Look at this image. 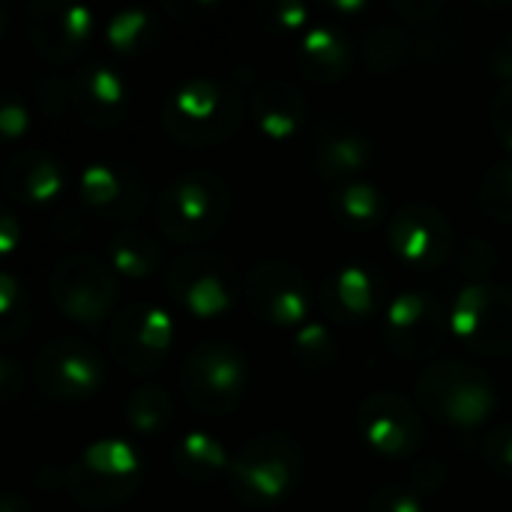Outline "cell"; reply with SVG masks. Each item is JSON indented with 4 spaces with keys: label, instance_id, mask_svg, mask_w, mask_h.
Instances as JSON below:
<instances>
[{
    "label": "cell",
    "instance_id": "cell-1",
    "mask_svg": "<svg viewBox=\"0 0 512 512\" xmlns=\"http://www.w3.org/2000/svg\"><path fill=\"white\" fill-rule=\"evenodd\" d=\"M246 93L237 78H189L162 102V129L183 147H213L234 138L246 120Z\"/></svg>",
    "mask_w": 512,
    "mask_h": 512
},
{
    "label": "cell",
    "instance_id": "cell-2",
    "mask_svg": "<svg viewBox=\"0 0 512 512\" xmlns=\"http://www.w3.org/2000/svg\"><path fill=\"white\" fill-rule=\"evenodd\" d=\"M303 480V450L285 432H261L240 447L225 474L228 492L249 510L285 504Z\"/></svg>",
    "mask_w": 512,
    "mask_h": 512
},
{
    "label": "cell",
    "instance_id": "cell-3",
    "mask_svg": "<svg viewBox=\"0 0 512 512\" xmlns=\"http://www.w3.org/2000/svg\"><path fill=\"white\" fill-rule=\"evenodd\" d=\"M231 216V186L216 171H183L156 198V222L171 243L201 246Z\"/></svg>",
    "mask_w": 512,
    "mask_h": 512
},
{
    "label": "cell",
    "instance_id": "cell-4",
    "mask_svg": "<svg viewBox=\"0 0 512 512\" xmlns=\"http://www.w3.org/2000/svg\"><path fill=\"white\" fill-rule=\"evenodd\" d=\"M417 405L450 429H477L498 408V390L486 369L465 360H438L417 378Z\"/></svg>",
    "mask_w": 512,
    "mask_h": 512
},
{
    "label": "cell",
    "instance_id": "cell-5",
    "mask_svg": "<svg viewBox=\"0 0 512 512\" xmlns=\"http://www.w3.org/2000/svg\"><path fill=\"white\" fill-rule=\"evenodd\" d=\"M144 483L141 453L120 438H102L81 450L66 471V492L81 510H114Z\"/></svg>",
    "mask_w": 512,
    "mask_h": 512
},
{
    "label": "cell",
    "instance_id": "cell-6",
    "mask_svg": "<svg viewBox=\"0 0 512 512\" xmlns=\"http://www.w3.org/2000/svg\"><path fill=\"white\" fill-rule=\"evenodd\" d=\"M180 390L198 417H228L246 393V357L231 342L204 339L183 357Z\"/></svg>",
    "mask_w": 512,
    "mask_h": 512
},
{
    "label": "cell",
    "instance_id": "cell-7",
    "mask_svg": "<svg viewBox=\"0 0 512 512\" xmlns=\"http://www.w3.org/2000/svg\"><path fill=\"white\" fill-rule=\"evenodd\" d=\"M168 294L195 318H222L240 297L243 282L234 261L213 249H189L168 267Z\"/></svg>",
    "mask_w": 512,
    "mask_h": 512
},
{
    "label": "cell",
    "instance_id": "cell-8",
    "mask_svg": "<svg viewBox=\"0 0 512 512\" xmlns=\"http://www.w3.org/2000/svg\"><path fill=\"white\" fill-rule=\"evenodd\" d=\"M456 339L480 357L512 354V288L495 282L465 285L450 306Z\"/></svg>",
    "mask_w": 512,
    "mask_h": 512
},
{
    "label": "cell",
    "instance_id": "cell-9",
    "mask_svg": "<svg viewBox=\"0 0 512 512\" xmlns=\"http://www.w3.org/2000/svg\"><path fill=\"white\" fill-rule=\"evenodd\" d=\"M54 306L75 324L96 327L117 306V279L93 255L75 252L54 264L48 276Z\"/></svg>",
    "mask_w": 512,
    "mask_h": 512
},
{
    "label": "cell",
    "instance_id": "cell-10",
    "mask_svg": "<svg viewBox=\"0 0 512 512\" xmlns=\"http://www.w3.org/2000/svg\"><path fill=\"white\" fill-rule=\"evenodd\" d=\"M450 309L435 294L402 291L384 312V345L393 357L420 363L441 351L450 333Z\"/></svg>",
    "mask_w": 512,
    "mask_h": 512
},
{
    "label": "cell",
    "instance_id": "cell-11",
    "mask_svg": "<svg viewBox=\"0 0 512 512\" xmlns=\"http://www.w3.org/2000/svg\"><path fill=\"white\" fill-rule=\"evenodd\" d=\"M174 321L162 306L129 303L108 330V351L129 375H153L171 354Z\"/></svg>",
    "mask_w": 512,
    "mask_h": 512
},
{
    "label": "cell",
    "instance_id": "cell-12",
    "mask_svg": "<svg viewBox=\"0 0 512 512\" xmlns=\"http://www.w3.org/2000/svg\"><path fill=\"white\" fill-rule=\"evenodd\" d=\"M243 303L258 321L297 327L312 312V285L288 261H258L243 276Z\"/></svg>",
    "mask_w": 512,
    "mask_h": 512
},
{
    "label": "cell",
    "instance_id": "cell-13",
    "mask_svg": "<svg viewBox=\"0 0 512 512\" xmlns=\"http://www.w3.org/2000/svg\"><path fill=\"white\" fill-rule=\"evenodd\" d=\"M357 432L363 444L390 462L414 459L426 441V426L420 411L399 393L378 390L357 405Z\"/></svg>",
    "mask_w": 512,
    "mask_h": 512
},
{
    "label": "cell",
    "instance_id": "cell-14",
    "mask_svg": "<svg viewBox=\"0 0 512 512\" xmlns=\"http://www.w3.org/2000/svg\"><path fill=\"white\" fill-rule=\"evenodd\" d=\"M105 381L102 357L81 339H51L33 360V384L54 402H84Z\"/></svg>",
    "mask_w": 512,
    "mask_h": 512
},
{
    "label": "cell",
    "instance_id": "cell-15",
    "mask_svg": "<svg viewBox=\"0 0 512 512\" xmlns=\"http://www.w3.org/2000/svg\"><path fill=\"white\" fill-rule=\"evenodd\" d=\"M96 36V12L72 0H33L27 6V39L48 63H69Z\"/></svg>",
    "mask_w": 512,
    "mask_h": 512
},
{
    "label": "cell",
    "instance_id": "cell-16",
    "mask_svg": "<svg viewBox=\"0 0 512 512\" xmlns=\"http://www.w3.org/2000/svg\"><path fill=\"white\" fill-rule=\"evenodd\" d=\"M387 243L405 264L417 270H438L450 261L456 249V234L450 219L438 207L426 201H411L390 216Z\"/></svg>",
    "mask_w": 512,
    "mask_h": 512
},
{
    "label": "cell",
    "instance_id": "cell-17",
    "mask_svg": "<svg viewBox=\"0 0 512 512\" xmlns=\"http://www.w3.org/2000/svg\"><path fill=\"white\" fill-rule=\"evenodd\" d=\"M78 198L105 222H135L147 207V177L132 162H90L78 174Z\"/></svg>",
    "mask_w": 512,
    "mask_h": 512
},
{
    "label": "cell",
    "instance_id": "cell-18",
    "mask_svg": "<svg viewBox=\"0 0 512 512\" xmlns=\"http://www.w3.org/2000/svg\"><path fill=\"white\" fill-rule=\"evenodd\" d=\"M384 288L387 285L375 267L363 261L342 264L321 282V306L336 324L357 327L384 309Z\"/></svg>",
    "mask_w": 512,
    "mask_h": 512
},
{
    "label": "cell",
    "instance_id": "cell-19",
    "mask_svg": "<svg viewBox=\"0 0 512 512\" xmlns=\"http://www.w3.org/2000/svg\"><path fill=\"white\" fill-rule=\"evenodd\" d=\"M69 102L84 126L114 129L129 111V90L114 66L87 63L69 78Z\"/></svg>",
    "mask_w": 512,
    "mask_h": 512
},
{
    "label": "cell",
    "instance_id": "cell-20",
    "mask_svg": "<svg viewBox=\"0 0 512 512\" xmlns=\"http://www.w3.org/2000/svg\"><path fill=\"white\" fill-rule=\"evenodd\" d=\"M312 168L321 180L351 183L372 162L369 138L345 117H327L315 126L312 135Z\"/></svg>",
    "mask_w": 512,
    "mask_h": 512
},
{
    "label": "cell",
    "instance_id": "cell-21",
    "mask_svg": "<svg viewBox=\"0 0 512 512\" xmlns=\"http://www.w3.org/2000/svg\"><path fill=\"white\" fill-rule=\"evenodd\" d=\"M66 168L45 150L24 147L9 156L3 168V192L24 207H45L60 198L66 189Z\"/></svg>",
    "mask_w": 512,
    "mask_h": 512
},
{
    "label": "cell",
    "instance_id": "cell-22",
    "mask_svg": "<svg viewBox=\"0 0 512 512\" xmlns=\"http://www.w3.org/2000/svg\"><path fill=\"white\" fill-rule=\"evenodd\" d=\"M249 120L270 141H288L306 123V96L291 81H264L249 93Z\"/></svg>",
    "mask_w": 512,
    "mask_h": 512
},
{
    "label": "cell",
    "instance_id": "cell-23",
    "mask_svg": "<svg viewBox=\"0 0 512 512\" xmlns=\"http://www.w3.org/2000/svg\"><path fill=\"white\" fill-rule=\"evenodd\" d=\"M297 66L312 84H321V87L339 84L342 78H348L354 66V45L339 27L315 24L300 36Z\"/></svg>",
    "mask_w": 512,
    "mask_h": 512
},
{
    "label": "cell",
    "instance_id": "cell-24",
    "mask_svg": "<svg viewBox=\"0 0 512 512\" xmlns=\"http://www.w3.org/2000/svg\"><path fill=\"white\" fill-rule=\"evenodd\" d=\"M360 54L369 72L396 75L405 66L417 63V36L399 21L369 24L360 36Z\"/></svg>",
    "mask_w": 512,
    "mask_h": 512
},
{
    "label": "cell",
    "instance_id": "cell-25",
    "mask_svg": "<svg viewBox=\"0 0 512 512\" xmlns=\"http://www.w3.org/2000/svg\"><path fill=\"white\" fill-rule=\"evenodd\" d=\"M171 465L189 483H213L222 474H228L231 456L222 447V441H216L213 435H207V432H189V435H183L174 444Z\"/></svg>",
    "mask_w": 512,
    "mask_h": 512
},
{
    "label": "cell",
    "instance_id": "cell-26",
    "mask_svg": "<svg viewBox=\"0 0 512 512\" xmlns=\"http://www.w3.org/2000/svg\"><path fill=\"white\" fill-rule=\"evenodd\" d=\"M333 216L351 231H372L387 216V198L378 186L366 180H351L333 189L330 195Z\"/></svg>",
    "mask_w": 512,
    "mask_h": 512
},
{
    "label": "cell",
    "instance_id": "cell-27",
    "mask_svg": "<svg viewBox=\"0 0 512 512\" xmlns=\"http://www.w3.org/2000/svg\"><path fill=\"white\" fill-rule=\"evenodd\" d=\"M108 264L114 267V273L126 276V279H147L162 267V246L138 228H123L117 231L108 246Z\"/></svg>",
    "mask_w": 512,
    "mask_h": 512
},
{
    "label": "cell",
    "instance_id": "cell-28",
    "mask_svg": "<svg viewBox=\"0 0 512 512\" xmlns=\"http://www.w3.org/2000/svg\"><path fill=\"white\" fill-rule=\"evenodd\" d=\"M105 42L123 57H141L159 42V24L147 9H120L105 24Z\"/></svg>",
    "mask_w": 512,
    "mask_h": 512
},
{
    "label": "cell",
    "instance_id": "cell-29",
    "mask_svg": "<svg viewBox=\"0 0 512 512\" xmlns=\"http://www.w3.org/2000/svg\"><path fill=\"white\" fill-rule=\"evenodd\" d=\"M339 354L342 351H339L333 330L327 324H318V321H306L291 339V357L309 375L333 372L339 366Z\"/></svg>",
    "mask_w": 512,
    "mask_h": 512
},
{
    "label": "cell",
    "instance_id": "cell-30",
    "mask_svg": "<svg viewBox=\"0 0 512 512\" xmlns=\"http://www.w3.org/2000/svg\"><path fill=\"white\" fill-rule=\"evenodd\" d=\"M123 414H126V423L132 432L138 435H159L165 432V426L171 423L174 417V402H171V393L159 384H141L129 393L126 405H123Z\"/></svg>",
    "mask_w": 512,
    "mask_h": 512
},
{
    "label": "cell",
    "instance_id": "cell-31",
    "mask_svg": "<svg viewBox=\"0 0 512 512\" xmlns=\"http://www.w3.org/2000/svg\"><path fill=\"white\" fill-rule=\"evenodd\" d=\"M30 297L24 291V285L12 276L3 273L0 276V342L3 345H15L27 336L30 330Z\"/></svg>",
    "mask_w": 512,
    "mask_h": 512
},
{
    "label": "cell",
    "instance_id": "cell-32",
    "mask_svg": "<svg viewBox=\"0 0 512 512\" xmlns=\"http://www.w3.org/2000/svg\"><path fill=\"white\" fill-rule=\"evenodd\" d=\"M477 204L486 219L498 225H512V159L492 165L483 174Z\"/></svg>",
    "mask_w": 512,
    "mask_h": 512
},
{
    "label": "cell",
    "instance_id": "cell-33",
    "mask_svg": "<svg viewBox=\"0 0 512 512\" xmlns=\"http://www.w3.org/2000/svg\"><path fill=\"white\" fill-rule=\"evenodd\" d=\"M255 18L264 30L276 36H291V33H306L312 6L303 0H270L255 6Z\"/></svg>",
    "mask_w": 512,
    "mask_h": 512
},
{
    "label": "cell",
    "instance_id": "cell-34",
    "mask_svg": "<svg viewBox=\"0 0 512 512\" xmlns=\"http://www.w3.org/2000/svg\"><path fill=\"white\" fill-rule=\"evenodd\" d=\"M456 261H459V270H462L465 276L483 282V279L495 270L498 252H495V246H489L486 240L468 237V240H462V246L456 249Z\"/></svg>",
    "mask_w": 512,
    "mask_h": 512
},
{
    "label": "cell",
    "instance_id": "cell-35",
    "mask_svg": "<svg viewBox=\"0 0 512 512\" xmlns=\"http://www.w3.org/2000/svg\"><path fill=\"white\" fill-rule=\"evenodd\" d=\"M483 462L512 483V426H498L483 438Z\"/></svg>",
    "mask_w": 512,
    "mask_h": 512
},
{
    "label": "cell",
    "instance_id": "cell-36",
    "mask_svg": "<svg viewBox=\"0 0 512 512\" xmlns=\"http://www.w3.org/2000/svg\"><path fill=\"white\" fill-rule=\"evenodd\" d=\"M366 512H426L420 495L411 486H381Z\"/></svg>",
    "mask_w": 512,
    "mask_h": 512
},
{
    "label": "cell",
    "instance_id": "cell-37",
    "mask_svg": "<svg viewBox=\"0 0 512 512\" xmlns=\"http://www.w3.org/2000/svg\"><path fill=\"white\" fill-rule=\"evenodd\" d=\"M444 9V0H390V12L399 24H432Z\"/></svg>",
    "mask_w": 512,
    "mask_h": 512
},
{
    "label": "cell",
    "instance_id": "cell-38",
    "mask_svg": "<svg viewBox=\"0 0 512 512\" xmlns=\"http://www.w3.org/2000/svg\"><path fill=\"white\" fill-rule=\"evenodd\" d=\"M444 483H447V468L438 462V459H417L414 465H411V489L417 492V495H435V492H441L444 489Z\"/></svg>",
    "mask_w": 512,
    "mask_h": 512
},
{
    "label": "cell",
    "instance_id": "cell-39",
    "mask_svg": "<svg viewBox=\"0 0 512 512\" xmlns=\"http://www.w3.org/2000/svg\"><path fill=\"white\" fill-rule=\"evenodd\" d=\"M489 120H492V132L495 138L512 153V84L498 87L492 108H489Z\"/></svg>",
    "mask_w": 512,
    "mask_h": 512
},
{
    "label": "cell",
    "instance_id": "cell-40",
    "mask_svg": "<svg viewBox=\"0 0 512 512\" xmlns=\"http://www.w3.org/2000/svg\"><path fill=\"white\" fill-rule=\"evenodd\" d=\"M36 99H39V108L48 117H60L66 108H72V102H69V84H63L57 78H39L36 81Z\"/></svg>",
    "mask_w": 512,
    "mask_h": 512
},
{
    "label": "cell",
    "instance_id": "cell-41",
    "mask_svg": "<svg viewBox=\"0 0 512 512\" xmlns=\"http://www.w3.org/2000/svg\"><path fill=\"white\" fill-rule=\"evenodd\" d=\"M24 132H27V105L15 93H6L0 105V135L6 141H15Z\"/></svg>",
    "mask_w": 512,
    "mask_h": 512
},
{
    "label": "cell",
    "instance_id": "cell-42",
    "mask_svg": "<svg viewBox=\"0 0 512 512\" xmlns=\"http://www.w3.org/2000/svg\"><path fill=\"white\" fill-rule=\"evenodd\" d=\"M21 390H24V372H21V366H18L15 357L3 354L0 357V402L3 405H12Z\"/></svg>",
    "mask_w": 512,
    "mask_h": 512
},
{
    "label": "cell",
    "instance_id": "cell-43",
    "mask_svg": "<svg viewBox=\"0 0 512 512\" xmlns=\"http://www.w3.org/2000/svg\"><path fill=\"white\" fill-rule=\"evenodd\" d=\"M489 72L501 81V87L512 84V30H507L501 42L489 51Z\"/></svg>",
    "mask_w": 512,
    "mask_h": 512
},
{
    "label": "cell",
    "instance_id": "cell-44",
    "mask_svg": "<svg viewBox=\"0 0 512 512\" xmlns=\"http://www.w3.org/2000/svg\"><path fill=\"white\" fill-rule=\"evenodd\" d=\"M51 228H54V234L60 237V240H72V237H78L81 234V213L78 210H57L54 216H51Z\"/></svg>",
    "mask_w": 512,
    "mask_h": 512
},
{
    "label": "cell",
    "instance_id": "cell-45",
    "mask_svg": "<svg viewBox=\"0 0 512 512\" xmlns=\"http://www.w3.org/2000/svg\"><path fill=\"white\" fill-rule=\"evenodd\" d=\"M18 234H21V228H18V216H15L9 207H3V210H0V252H3V255H9V252L15 249Z\"/></svg>",
    "mask_w": 512,
    "mask_h": 512
},
{
    "label": "cell",
    "instance_id": "cell-46",
    "mask_svg": "<svg viewBox=\"0 0 512 512\" xmlns=\"http://www.w3.org/2000/svg\"><path fill=\"white\" fill-rule=\"evenodd\" d=\"M0 512H36V510L27 504V498H24V495H18V492H6V495L0 498Z\"/></svg>",
    "mask_w": 512,
    "mask_h": 512
},
{
    "label": "cell",
    "instance_id": "cell-47",
    "mask_svg": "<svg viewBox=\"0 0 512 512\" xmlns=\"http://www.w3.org/2000/svg\"><path fill=\"white\" fill-rule=\"evenodd\" d=\"M327 9L336 12V15H354V12H363L366 3H363V0H330Z\"/></svg>",
    "mask_w": 512,
    "mask_h": 512
},
{
    "label": "cell",
    "instance_id": "cell-48",
    "mask_svg": "<svg viewBox=\"0 0 512 512\" xmlns=\"http://www.w3.org/2000/svg\"><path fill=\"white\" fill-rule=\"evenodd\" d=\"M39 477H45V474L39 471ZM48 477H57V471H54V468H48ZM36 486H39V489H45V480H36ZM48 489H57V480H51V483H48Z\"/></svg>",
    "mask_w": 512,
    "mask_h": 512
}]
</instances>
